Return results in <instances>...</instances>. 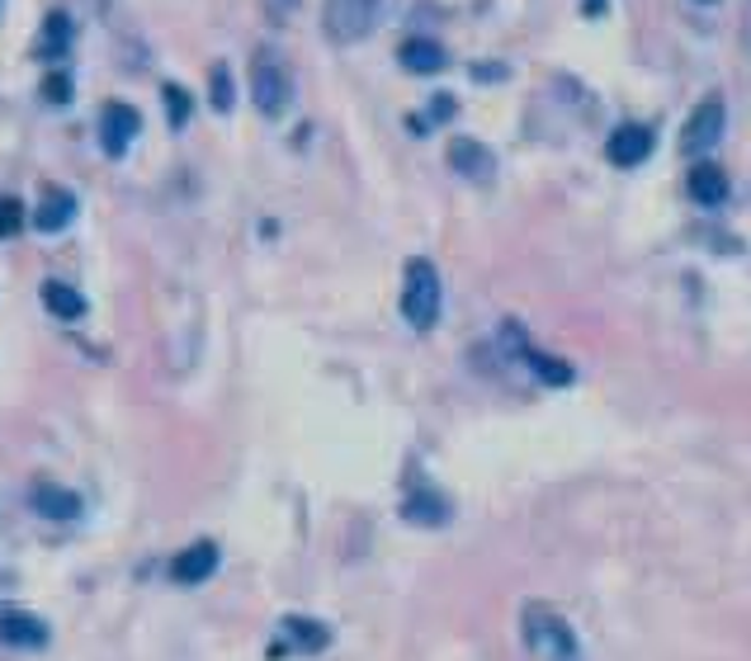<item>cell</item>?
Here are the masks:
<instances>
[{
	"mask_svg": "<svg viewBox=\"0 0 751 661\" xmlns=\"http://www.w3.org/2000/svg\"><path fill=\"white\" fill-rule=\"evenodd\" d=\"M524 642H530V652L538 661H581V642L558 610H544V605L524 610Z\"/></svg>",
	"mask_w": 751,
	"mask_h": 661,
	"instance_id": "obj_1",
	"label": "cell"
},
{
	"mask_svg": "<svg viewBox=\"0 0 751 661\" xmlns=\"http://www.w3.org/2000/svg\"><path fill=\"white\" fill-rule=\"evenodd\" d=\"M728 170L723 166H714V161H694V170H690V199L694 204H704V208H718L723 199H728Z\"/></svg>",
	"mask_w": 751,
	"mask_h": 661,
	"instance_id": "obj_10",
	"label": "cell"
},
{
	"mask_svg": "<svg viewBox=\"0 0 751 661\" xmlns=\"http://www.w3.org/2000/svg\"><path fill=\"white\" fill-rule=\"evenodd\" d=\"M723 128H728V105H723L718 95H708L704 105H694V113L686 119V128H680V152L686 156H704L718 147Z\"/></svg>",
	"mask_w": 751,
	"mask_h": 661,
	"instance_id": "obj_5",
	"label": "cell"
},
{
	"mask_svg": "<svg viewBox=\"0 0 751 661\" xmlns=\"http://www.w3.org/2000/svg\"><path fill=\"white\" fill-rule=\"evenodd\" d=\"M251 99L265 119H279V113L293 105V76H289V67H283V57H275V52L251 57Z\"/></svg>",
	"mask_w": 751,
	"mask_h": 661,
	"instance_id": "obj_3",
	"label": "cell"
},
{
	"mask_svg": "<svg viewBox=\"0 0 751 661\" xmlns=\"http://www.w3.org/2000/svg\"><path fill=\"white\" fill-rule=\"evenodd\" d=\"M605 152H609V161H615V166H638V161H647V152H652V128H643V123H619L615 133H609V142H605Z\"/></svg>",
	"mask_w": 751,
	"mask_h": 661,
	"instance_id": "obj_9",
	"label": "cell"
},
{
	"mask_svg": "<svg viewBox=\"0 0 751 661\" xmlns=\"http://www.w3.org/2000/svg\"><path fill=\"white\" fill-rule=\"evenodd\" d=\"M66 48H71V20L66 14H48V20H43V34H38V57L43 62H57Z\"/></svg>",
	"mask_w": 751,
	"mask_h": 661,
	"instance_id": "obj_17",
	"label": "cell"
},
{
	"mask_svg": "<svg viewBox=\"0 0 751 661\" xmlns=\"http://www.w3.org/2000/svg\"><path fill=\"white\" fill-rule=\"evenodd\" d=\"M283 634L298 642V652H322L326 642H331V634H326L317 620H303V614H289V620H283Z\"/></svg>",
	"mask_w": 751,
	"mask_h": 661,
	"instance_id": "obj_18",
	"label": "cell"
},
{
	"mask_svg": "<svg viewBox=\"0 0 751 661\" xmlns=\"http://www.w3.org/2000/svg\"><path fill=\"white\" fill-rule=\"evenodd\" d=\"M34 510L48 515V520H76L81 496L66 492V486H34Z\"/></svg>",
	"mask_w": 751,
	"mask_h": 661,
	"instance_id": "obj_14",
	"label": "cell"
},
{
	"mask_svg": "<svg viewBox=\"0 0 751 661\" xmlns=\"http://www.w3.org/2000/svg\"><path fill=\"white\" fill-rule=\"evenodd\" d=\"M137 109L133 105H105V119H99V142H105V152L109 156H123L128 152V142L137 137Z\"/></svg>",
	"mask_w": 751,
	"mask_h": 661,
	"instance_id": "obj_7",
	"label": "cell"
},
{
	"mask_svg": "<svg viewBox=\"0 0 751 661\" xmlns=\"http://www.w3.org/2000/svg\"><path fill=\"white\" fill-rule=\"evenodd\" d=\"M704 5H714V0H704Z\"/></svg>",
	"mask_w": 751,
	"mask_h": 661,
	"instance_id": "obj_25",
	"label": "cell"
},
{
	"mask_svg": "<svg viewBox=\"0 0 751 661\" xmlns=\"http://www.w3.org/2000/svg\"><path fill=\"white\" fill-rule=\"evenodd\" d=\"M43 95H48V99H66L71 95V81L62 76V71H52V76L43 81Z\"/></svg>",
	"mask_w": 751,
	"mask_h": 661,
	"instance_id": "obj_23",
	"label": "cell"
},
{
	"mask_svg": "<svg viewBox=\"0 0 751 661\" xmlns=\"http://www.w3.org/2000/svg\"><path fill=\"white\" fill-rule=\"evenodd\" d=\"M449 109H453V95H439V99H435V123H445Z\"/></svg>",
	"mask_w": 751,
	"mask_h": 661,
	"instance_id": "obj_24",
	"label": "cell"
},
{
	"mask_svg": "<svg viewBox=\"0 0 751 661\" xmlns=\"http://www.w3.org/2000/svg\"><path fill=\"white\" fill-rule=\"evenodd\" d=\"M397 62H402L411 76H439L445 62H449V52H445V43L439 38L411 34V38H402V48H397Z\"/></svg>",
	"mask_w": 751,
	"mask_h": 661,
	"instance_id": "obj_6",
	"label": "cell"
},
{
	"mask_svg": "<svg viewBox=\"0 0 751 661\" xmlns=\"http://www.w3.org/2000/svg\"><path fill=\"white\" fill-rule=\"evenodd\" d=\"M383 5H388V0H326L322 24L336 43H360L374 34V24L383 20Z\"/></svg>",
	"mask_w": 751,
	"mask_h": 661,
	"instance_id": "obj_4",
	"label": "cell"
},
{
	"mask_svg": "<svg viewBox=\"0 0 751 661\" xmlns=\"http://www.w3.org/2000/svg\"><path fill=\"white\" fill-rule=\"evenodd\" d=\"M71 218H76V199H71L66 190H48L43 194V204L34 208L38 232H62V227H71Z\"/></svg>",
	"mask_w": 751,
	"mask_h": 661,
	"instance_id": "obj_13",
	"label": "cell"
},
{
	"mask_svg": "<svg viewBox=\"0 0 751 661\" xmlns=\"http://www.w3.org/2000/svg\"><path fill=\"white\" fill-rule=\"evenodd\" d=\"M449 166L459 170V176L477 180V184H487V180H492V170H496L492 152L482 147V142H468V137H459V142H453V147H449Z\"/></svg>",
	"mask_w": 751,
	"mask_h": 661,
	"instance_id": "obj_12",
	"label": "cell"
},
{
	"mask_svg": "<svg viewBox=\"0 0 751 661\" xmlns=\"http://www.w3.org/2000/svg\"><path fill=\"white\" fill-rule=\"evenodd\" d=\"M213 572H218V543H208V539L190 543V549L170 563V577H175L180 586H198V581H208Z\"/></svg>",
	"mask_w": 751,
	"mask_h": 661,
	"instance_id": "obj_8",
	"label": "cell"
},
{
	"mask_svg": "<svg viewBox=\"0 0 751 661\" xmlns=\"http://www.w3.org/2000/svg\"><path fill=\"white\" fill-rule=\"evenodd\" d=\"M524 364H530L538 378L553 383V387H567V383H572V364H562V359H553V354H544V350H530V345H524Z\"/></svg>",
	"mask_w": 751,
	"mask_h": 661,
	"instance_id": "obj_19",
	"label": "cell"
},
{
	"mask_svg": "<svg viewBox=\"0 0 751 661\" xmlns=\"http://www.w3.org/2000/svg\"><path fill=\"white\" fill-rule=\"evenodd\" d=\"M402 515H407L411 525H445L449 520V501L439 496V492H431V486H421V492L407 496Z\"/></svg>",
	"mask_w": 751,
	"mask_h": 661,
	"instance_id": "obj_15",
	"label": "cell"
},
{
	"mask_svg": "<svg viewBox=\"0 0 751 661\" xmlns=\"http://www.w3.org/2000/svg\"><path fill=\"white\" fill-rule=\"evenodd\" d=\"M24 227V204L20 199H0V237H14Z\"/></svg>",
	"mask_w": 751,
	"mask_h": 661,
	"instance_id": "obj_22",
	"label": "cell"
},
{
	"mask_svg": "<svg viewBox=\"0 0 751 661\" xmlns=\"http://www.w3.org/2000/svg\"><path fill=\"white\" fill-rule=\"evenodd\" d=\"M166 109H170V123H175V128H184V123H190V95H184L180 91V85H166Z\"/></svg>",
	"mask_w": 751,
	"mask_h": 661,
	"instance_id": "obj_21",
	"label": "cell"
},
{
	"mask_svg": "<svg viewBox=\"0 0 751 661\" xmlns=\"http://www.w3.org/2000/svg\"><path fill=\"white\" fill-rule=\"evenodd\" d=\"M402 317L411 330H431L439 322V269L431 261H407L402 275Z\"/></svg>",
	"mask_w": 751,
	"mask_h": 661,
	"instance_id": "obj_2",
	"label": "cell"
},
{
	"mask_svg": "<svg viewBox=\"0 0 751 661\" xmlns=\"http://www.w3.org/2000/svg\"><path fill=\"white\" fill-rule=\"evenodd\" d=\"M43 308H48L52 317H62V322L85 317V298H81L76 289H71V284H57V279L43 284Z\"/></svg>",
	"mask_w": 751,
	"mask_h": 661,
	"instance_id": "obj_16",
	"label": "cell"
},
{
	"mask_svg": "<svg viewBox=\"0 0 751 661\" xmlns=\"http://www.w3.org/2000/svg\"><path fill=\"white\" fill-rule=\"evenodd\" d=\"M0 642H10V648H43V642H48V628L24 610H0Z\"/></svg>",
	"mask_w": 751,
	"mask_h": 661,
	"instance_id": "obj_11",
	"label": "cell"
},
{
	"mask_svg": "<svg viewBox=\"0 0 751 661\" xmlns=\"http://www.w3.org/2000/svg\"><path fill=\"white\" fill-rule=\"evenodd\" d=\"M208 91H213V109H218V113L232 109V71H227V67H213Z\"/></svg>",
	"mask_w": 751,
	"mask_h": 661,
	"instance_id": "obj_20",
	"label": "cell"
}]
</instances>
